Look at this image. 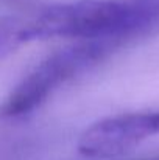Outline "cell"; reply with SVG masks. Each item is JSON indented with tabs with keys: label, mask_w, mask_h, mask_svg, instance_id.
I'll return each mask as SVG.
<instances>
[{
	"label": "cell",
	"mask_w": 159,
	"mask_h": 160,
	"mask_svg": "<svg viewBox=\"0 0 159 160\" xmlns=\"http://www.w3.org/2000/svg\"><path fill=\"white\" fill-rule=\"evenodd\" d=\"M117 47L109 39H87L66 47L36 65L0 106V118H16L44 104L66 82L98 64Z\"/></svg>",
	"instance_id": "1"
},
{
	"label": "cell",
	"mask_w": 159,
	"mask_h": 160,
	"mask_svg": "<svg viewBox=\"0 0 159 160\" xmlns=\"http://www.w3.org/2000/svg\"><path fill=\"white\" fill-rule=\"evenodd\" d=\"M155 135H159V110L114 115L94 123L83 132L78 152L89 159H111Z\"/></svg>",
	"instance_id": "2"
}]
</instances>
